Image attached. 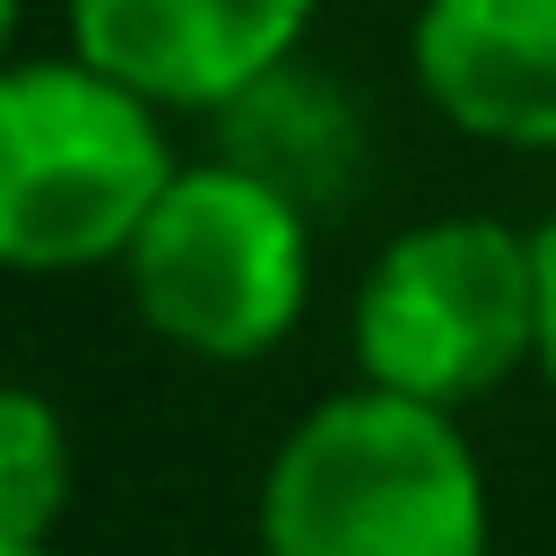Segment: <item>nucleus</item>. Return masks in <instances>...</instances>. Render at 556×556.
Listing matches in <instances>:
<instances>
[{"label": "nucleus", "instance_id": "nucleus-1", "mask_svg": "<svg viewBox=\"0 0 556 556\" xmlns=\"http://www.w3.org/2000/svg\"><path fill=\"white\" fill-rule=\"evenodd\" d=\"M486 460L460 408L348 382L313 400L252 495L261 556H486Z\"/></svg>", "mask_w": 556, "mask_h": 556}, {"label": "nucleus", "instance_id": "nucleus-2", "mask_svg": "<svg viewBox=\"0 0 556 556\" xmlns=\"http://www.w3.org/2000/svg\"><path fill=\"white\" fill-rule=\"evenodd\" d=\"M165 104L70 52L0 61V278L122 269L139 217L174 182Z\"/></svg>", "mask_w": 556, "mask_h": 556}, {"label": "nucleus", "instance_id": "nucleus-3", "mask_svg": "<svg viewBox=\"0 0 556 556\" xmlns=\"http://www.w3.org/2000/svg\"><path fill=\"white\" fill-rule=\"evenodd\" d=\"M148 339L191 365H261L313 304V208L243 156H182L122 252Z\"/></svg>", "mask_w": 556, "mask_h": 556}, {"label": "nucleus", "instance_id": "nucleus-4", "mask_svg": "<svg viewBox=\"0 0 556 556\" xmlns=\"http://www.w3.org/2000/svg\"><path fill=\"white\" fill-rule=\"evenodd\" d=\"M356 374L434 408H478L513 374H539V261L530 226L452 208L400 226L348 304Z\"/></svg>", "mask_w": 556, "mask_h": 556}, {"label": "nucleus", "instance_id": "nucleus-5", "mask_svg": "<svg viewBox=\"0 0 556 556\" xmlns=\"http://www.w3.org/2000/svg\"><path fill=\"white\" fill-rule=\"evenodd\" d=\"M321 0H61L70 43L165 113L217 122L243 87L304 61Z\"/></svg>", "mask_w": 556, "mask_h": 556}, {"label": "nucleus", "instance_id": "nucleus-6", "mask_svg": "<svg viewBox=\"0 0 556 556\" xmlns=\"http://www.w3.org/2000/svg\"><path fill=\"white\" fill-rule=\"evenodd\" d=\"M408 78L443 130L556 156V0H417Z\"/></svg>", "mask_w": 556, "mask_h": 556}, {"label": "nucleus", "instance_id": "nucleus-7", "mask_svg": "<svg viewBox=\"0 0 556 556\" xmlns=\"http://www.w3.org/2000/svg\"><path fill=\"white\" fill-rule=\"evenodd\" d=\"M217 139H226V156H243V165H261L269 182H287L304 208L339 200V191L356 182V165H365L356 96H339V87H330L321 70H304V61L269 70L261 87H243V96L217 113Z\"/></svg>", "mask_w": 556, "mask_h": 556}, {"label": "nucleus", "instance_id": "nucleus-8", "mask_svg": "<svg viewBox=\"0 0 556 556\" xmlns=\"http://www.w3.org/2000/svg\"><path fill=\"white\" fill-rule=\"evenodd\" d=\"M78 495V452L70 417L35 382H0V539L9 547H52Z\"/></svg>", "mask_w": 556, "mask_h": 556}, {"label": "nucleus", "instance_id": "nucleus-9", "mask_svg": "<svg viewBox=\"0 0 556 556\" xmlns=\"http://www.w3.org/2000/svg\"><path fill=\"white\" fill-rule=\"evenodd\" d=\"M530 261H539V382L556 391V208L530 226Z\"/></svg>", "mask_w": 556, "mask_h": 556}, {"label": "nucleus", "instance_id": "nucleus-10", "mask_svg": "<svg viewBox=\"0 0 556 556\" xmlns=\"http://www.w3.org/2000/svg\"><path fill=\"white\" fill-rule=\"evenodd\" d=\"M17 9L26 0H0V61H17Z\"/></svg>", "mask_w": 556, "mask_h": 556}, {"label": "nucleus", "instance_id": "nucleus-11", "mask_svg": "<svg viewBox=\"0 0 556 556\" xmlns=\"http://www.w3.org/2000/svg\"><path fill=\"white\" fill-rule=\"evenodd\" d=\"M0 556H52V547H9V539H0Z\"/></svg>", "mask_w": 556, "mask_h": 556}]
</instances>
